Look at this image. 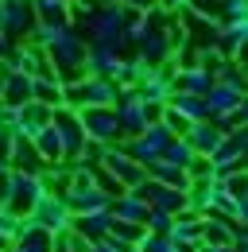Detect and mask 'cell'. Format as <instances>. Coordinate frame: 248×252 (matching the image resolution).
<instances>
[{"instance_id":"cell-1","label":"cell","mask_w":248,"mask_h":252,"mask_svg":"<svg viewBox=\"0 0 248 252\" xmlns=\"http://www.w3.org/2000/svg\"><path fill=\"white\" fill-rule=\"evenodd\" d=\"M121 97L117 82H105V78H82L74 86H62V105L82 113V109H113Z\"/></svg>"},{"instance_id":"cell-2","label":"cell","mask_w":248,"mask_h":252,"mask_svg":"<svg viewBox=\"0 0 248 252\" xmlns=\"http://www.w3.org/2000/svg\"><path fill=\"white\" fill-rule=\"evenodd\" d=\"M43 198V187H39V175H24V171H8L0 179V206L12 210L16 218H28L35 210V202Z\"/></svg>"},{"instance_id":"cell-3","label":"cell","mask_w":248,"mask_h":252,"mask_svg":"<svg viewBox=\"0 0 248 252\" xmlns=\"http://www.w3.org/2000/svg\"><path fill=\"white\" fill-rule=\"evenodd\" d=\"M51 128L59 132L62 140V163H70V167H78V156H82V148H86V132H82V121H78V113L74 109H51Z\"/></svg>"},{"instance_id":"cell-4","label":"cell","mask_w":248,"mask_h":252,"mask_svg":"<svg viewBox=\"0 0 248 252\" xmlns=\"http://www.w3.org/2000/svg\"><path fill=\"white\" fill-rule=\"evenodd\" d=\"M113 113H117L121 140H132V136H140V132H148V128H152V121H148V105L140 101L136 86H132V90H121L117 105H113Z\"/></svg>"},{"instance_id":"cell-5","label":"cell","mask_w":248,"mask_h":252,"mask_svg":"<svg viewBox=\"0 0 248 252\" xmlns=\"http://www.w3.org/2000/svg\"><path fill=\"white\" fill-rule=\"evenodd\" d=\"M245 152H248V132L237 128L229 136H221L217 152L210 156V167H214V179H225L233 171H245Z\"/></svg>"},{"instance_id":"cell-6","label":"cell","mask_w":248,"mask_h":252,"mask_svg":"<svg viewBox=\"0 0 248 252\" xmlns=\"http://www.w3.org/2000/svg\"><path fill=\"white\" fill-rule=\"evenodd\" d=\"M24 221H31V225H39V229H47V233L62 237V233H70V221H74V214L66 210V202H62V198H55V194H43V198L35 202V210H31Z\"/></svg>"},{"instance_id":"cell-7","label":"cell","mask_w":248,"mask_h":252,"mask_svg":"<svg viewBox=\"0 0 248 252\" xmlns=\"http://www.w3.org/2000/svg\"><path fill=\"white\" fill-rule=\"evenodd\" d=\"M35 12H31V0H4V12H0V32L8 35L12 43H28L35 32Z\"/></svg>"},{"instance_id":"cell-8","label":"cell","mask_w":248,"mask_h":252,"mask_svg":"<svg viewBox=\"0 0 248 252\" xmlns=\"http://www.w3.org/2000/svg\"><path fill=\"white\" fill-rule=\"evenodd\" d=\"M78 121H82L86 140L105 144V148L121 144V128H117V113H113V109H82V113H78Z\"/></svg>"},{"instance_id":"cell-9","label":"cell","mask_w":248,"mask_h":252,"mask_svg":"<svg viewBox=\"0 0 248 252\" xmlns=\"http://www.w3.org/2000/svg\"><path fill=\"white\" fill-rule=\"evenodd\" d=\"M101 171L109 175V179H117L124 190H136L144 179H148V171L140 167V163H132V159L124 156L121 148L113 144V148H105V159H101Z\"/></svg>"},{"instance_id":"cell-10","label":"cell","mask_w":248,"mask_h":252,"mask_svg":"<svg viewBox=\"0 0 248 252\" xmlns=\"http://www.w3.org/2000/svg\"><path fill=\"white\" fill-rule=\"evenodd\" d=\"M248 39V20H221L217 24V55L229 63H241Z\"/></svg>"},{"instance_id":"cell-11","label":"cell","mask_w":248,"mask_h":252,"mask_svg":"<svg viewBox=\"0 0 248 252\" xmlns=\"http://www.w3.org/2000/svg\"><path fill=\"white\" fill-rule=\"evenodd\" d=\"M179 24L186 28V43H190L194 51H210V47H217V20L194 16V12H179Z\"/></svg>"},{"instance_id":"cell-12","label":"cell","mask_w":248,"mask_h":252,"mask_svg":"<svg viewBox=\"0 0 248 252\" xmlns=\"http://www.w3.org/2000/svg\"><path fill=\"white\" fill-rule=\"evenodd\" d=\"M202 105H206V121H210V117H221V113H233L237 105H245V90L225 86V82H214L210 94L202 97Z\"/></svg>"},{"instance_id":"cell-13","label":"cell","mask_w":248,"mask_h":252,"mask_svg":"<svg viewBox=\"0 0 248 252\" xmlns=\"http://www.w3.org/2000/svg\"><path fill=\"white\" fill-rule=\"evenodd\" d=\"M109 229H113V214H109V210L78 214V218L70 221V233H78V237H82V241H90V245L105 241V237H109Z\"/></svg>"},{"instance_id":"cell-14","label":"cell","mask_w":248,"mask_h":252,"mask_svg":"<svg viewBox=\"0 0 248 252\" xmlns=\"http://www.w3.org/2000/svg\"><path fill=\"white\" fill-rule=\"evenodd\" d=\"M47 163L39 159L35 152V144L31 140H20V136H12V148H8V171H24V175H39Z\"/></svg>"},{"instance_id":"cell-15","label":"cell","mask_w":248,"mask_h":252,"mask_svg":"<svg viewBox=\"0 0 248 252\" xmlns=\"http://www.w3.org/2000/svg\"><path fill=\"white\" fill-rule=\"evenodd\" d=\"M12 252H59V241H55V233H47V229L24 221V229H20Z\"/></svg>"},{"instance_id":"cell-16","label":"cell","mask_w":248,"mask_h":252,"mask_svg":"<svg viewBox=\"0 0 248 252\" xmlns=\"http://www.w3.org/2000/svg\"><path fill=\"white\" fill-rule=\"evenodd\" d=\"M117 66H121V55H113V51H105V47H90L86 51V78H105V82H113L117 78Z\"/></svg>"},{"instance_id":"cell-17","label":"cell","mask_w":248,"mask_h":252,"mask_svg":"<svg viewBox=\"0 0 248 252\" xmlns=\"http://www.w3.org/2000/svg\"><path fill=\"white\" fill-rule=\"evenodd\" d=\"M183 140L190 144V152H194V156H206V159H210V156L217 152V144H221V132H217L210 121H198V125L186 128Z\"/></svg>"},{"instance_id":"cell-18","label":"cell","mask_w":248,"mask_h":252,"mask_svg":"<svg viewBox=\"0 0 248 252\" xmlns=\"http://www.w3.org/2000/svg\"><path fill=\"white\" fill-rule=\"evenodd\" d=\"M210 86H214V78H210L202 66H194V70H175V78H171V94L206 97V94H210Z\"/></svg>"},{"instance_id":"cell-19","label":"cell","mask_w":248,"mask_h":252,"mask_svg":"<svg viewBox=\"0 0 248 252\" xmlns=\"http://www.w3.org/2000/svg\"><path fill=\"white\" fill-rule=\"evenodd\" d=\"M109 214H113V221H128V225H144V214H148V202H144V198H136L132 190H124L121 198H113V202H109Z\"/></svg>"},{"instance_id":"cell-20","label":"cell","mask_w":248,"mask_h":252,"mask_svg":"<svg viewBox=\"0 0 248 252\" xmlns=\"http://www.w3.org/2000/svg\"><path fill=\"white\" fill-rule=\"evenodd\" d=\"M198 225H202V214H194V210L175 214L171 229H167V241L171 245H198Z\"/></svg>"},{"instance_id":"cell-21","label":"cell","mask_w":248,"mask_h":252,"mask_svg":"<svg viewBox=\"0 0 248 252\" xmlns=\"http://www.w3.org/2000/svg\"><path fill=\"white\" fill-rule=\"evenodd\" d=\"M0 101L4 105H12V109H20V105H28L31 101V78L28 74H8L4 82H0Z\"/></svg>"},{"instance_id":"cell-22","label":"cell","mask_w":248,"mask_h":252,"mask_svg":"<svg viewBox=\"0 0 248 252\" xmlns=\"http://www.w3.org/2000/svg\"><path fill=\"white\" fill-rule=\"evenodd\" d=\"M167 109L179 113L186 125L206 121V105H202V97H194V94H171V97H167Z\"/></svg>"},{"instance_id":"cell-23","label":"cell","mask_w":248,"mask_h":252,"mask_svg":"<svg viewBox=\"0 0 248 252\" xmlns=\"http://www.w3.org/2000/svg\"><path fill=\"white\" fill-rule=\"evenodd\" d=\"M31 12L39 24H59V28L70 24V0H31Z\"/></svg>"},{"instance_id":"cell-24","label":"cell","mask_w":248,"mask_h":252,"mask_svg":"<svg viewBox=\"0 0 248 252\" xmlns=\"http://www.w3.org/2000/svg\"><path fill=\"white\" fill-rule=\"evenodd\" d=\"M144 171H148V179H152V183H159V187H175V190H186V187H190V179H186V171H179V167H171V163H163V159H155V163H148Z\"/></svg>"},{"instance_id":"cell-25","label":"cell","mask_w":248,"mask_h":252,"mask_svg":"<svg viewBox=\"0 0 248 252\" xmlns=\"http://www.w3.org/2000/svg\"><path fill=\"white\" fill-rule=\"evenodd\" d=\"M31 144H35V152H39V159H43L47 167H55V163H62V140H59V132H55L51 125L43 128V132H39V136H35Z\"/></svg>"},{"instance_id":"cell-26","label":"cell","mask_w":248,"mask_h":252,"mask_svg":"<svg viewBox=\"0 0 248 252\" xmlns=\"http://www.w3.org/2000/svg\"><path fill=\"white\" fill-rule=\"evenodd\" d=\"M31 101H39L47 109H59L62 105V82L59 78H31Z\"/></svg>"},{"instance_id":"cell-27","label":"cell","mask_w":248,"mask_h":252,"mask_svg":"<svg viewBox=\"0 0 248 252\" xmlns=\"http://www.w3.org/2000/svg\"><path fill=\"white\" fill-rule=\"evenodd\" d=\"M144 70H148V66H144L136 55H132V51H128V55H121V66H117V78H113V82H117L121 90H132V86L144 78Z\"/></svg>"},{"instance_id":"cell-28","label":"cell","mask_w":248,"mask_h":252,"mask_svg":"<svg viewBox=\"0 0 248 252\" xmlns=\"http://www.w3.org/2000/svg\"><path fill=\"white\" fill-rule=\"evenodd\" d=\"M163 163H171V167H179V171H186V167H190V163H194V152H190V144H186L183 136H179V140H171V144H167V148H163Z\"/></svg>"},{"instance_id":"cell-29","label":"cell","mask_w":248,"mask_h":252,"mask_svg":"<svg viewBox=\"0 0 248 252\" xmlns=\"http://www.w3.org/2000/svg\"><path fill=\"white\" fill-rule=\"evenodd\" d=\"M20 229H24V218H16L12 210H4V206H0V252H8L12 245H16Z\"/></svg>"},{"instance_id":"cell-30","label":"cell","mask_w":248,"mask_h":252,"mask_svg":"<svg viewBox=\"0 0 248 252\" xmlns=\"http://www.w3.org/2000/svg\"><path fill=\"white\" fill-rule=\"evenodd\" d=\"M210 125L221 132V136H229V132H237V128L248 125V105H237L233 113H221V117H210Z\"/></svg>"},{"instance_id":"cell-31","label":"cell","mask_w":248,"mask_h":252,"mask_svg":"<svg viewBox=\"0 0 248 252\" xmlns=\"http://www.w3.org/2000/svg\"><path fill=\"white\" fill-rule=\"evenodd\" d=\"M221 183V190L233 198V202H245L248 206V179H245V171H233V175H225V179H217Z\"/></svg>"},{"instance_id":"cell-32","label":"cell","mask_w":248,"mask_h":252,"mask_svg":"<svg viewBox=\"0 0 248 252\" xmlns=\"http://www.w3.org/2000/svg\"><path fill=\"white\" fill-rule=\"evenodd\" d=\"M221 20H248V0H221L217 4V24Z\"/></svg>"},{"instance_id":"cell-33","label":"cell","mask_w":248,"mask_h":252,"mask_svg":"<svg viewBox=\"0 0 248 252\" xmlns=\"http://www.w3.org/2000/svg\"><path fill=\"white\" fill-rule=\"evenodd\" d=\"M136 252H175V245H171L167 237H155V233H144V237L136 241Z\"/></svg>"},{"instance_id":"cell-34","label":"cell","mask_w":248,"mask_h":252,"mask_svg":"<svg viewBox=\"0 0 248 252\" xmlns=\"http://www.w3.org/2000/svg\"><path fill=\"white\" fill-rule=\"evenodd\" d=\"M186 179H214V167H210V159L198 156L190 167H186Z\"/></svg>"},{"instance_id":"cell-35","label":"cell","mask_w":248,"mask_h":252,"mask_svg":"<svg viewBox=\"0 0 248 252\" xmlns=\"http://www.w3.org/2000/svg\"><path fill=\"white\" fill-rule=\"evenodd\" d=\"M90 252H117V249H113V245H109V241H97V245H93Z\"/></svg>"},{"instance_id":"cell-36","label":"cell","mask_w":248,"mask_h":252,"mask_svg":"<svg viewBox=\"0 0 248 252\" xmlns=\"http://www.w3.org/2000/svg\"><path fill=\"white\" fill-rule=\"evenodd\" d=\"M4 175H8V163H4V159H0V179H4Z\"/></svg>"},{"instance_id":"cell-37","label":"cell","mask_w":248,"mask_h":252,"mask_svg":"<svg viewBox=\"0 0 248 252\" xmlns=\"http://www.w3.org/2000/svg\"><path fill=\"white\" fill-rule=\"evenodd\" d=\"M132 252H136V249H132Z\"/></svg>"}]
</instances>
